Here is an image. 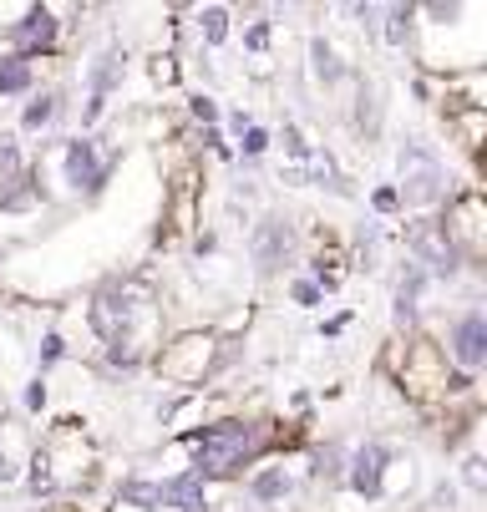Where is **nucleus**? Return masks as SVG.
Instances as JSON below:
<instances>
[{"label": "nucleus", "mask_w": 487, "mask_h": 512, "mask_svg": "<svg viewBox=\"0 0 487 512\" xmlns=\"http://www.w3.org/2000/svg\"><path fill=\"white\" fill-rule=\"evenodd\" d=\"M87 325L102 345V365L112 376H137L163 345V305L148 279L122 274L107 279L87 300Z\"/></svg>", "instance_id": "f257e3e1"}, {"label": "nucleus", "mask_w": 487, "mask_h": 512, "mask_svg": "<svg viewBox=\"0 0 487 512\" xmlns=\"http://www.w3.org/2000/svg\"><path fill=\"white\" fill-rule=\"evenodd\" d=\"M173 442L183 447L188 472H198L208 487L214 482H239L269 457H290L285 426L269 421V416H214V421L183 426Z\"/></svg>", "instance_id": "f03ea898"}, {"label": "nucleus", "mask_w": 487, "mask_h": 512, "mask_svg": "<svg viewBox=\"0 0 487 512\" xmlns=\"http://www.w3.org/2000/svg\"><path fill=\"white\" fill-rule=\"evenodd\" d=\"M122 168V148H102V137L72 132L56 142V173L61 188L72 193L77 203H97L112 188V173Z\"/></svg>", "instance_id": "7ed1b4c3"}, {"label": "nucleus", "mask_w": 487, "mask_h": 512, "mask_svg": "<svg viewBox=\"0 0 487 512\" xmlns=\"http://www.w3.org/2000/svg\"><path fill=\"white\" fill-rule=\"evenodd\" d=\"M219 345H224L219 330H178L173 340L158 345V355H153L148 365H153L168 386L198 396L208 381L219 376Z\"/></svg>", "instance_id": "20e7f679"}, {"label": "nucleus", "mask_w": 487, "mask_h": 512, "mask_svg": "<svg viewBox=\"0 0 487 512\" xmlns=\"http://www.w3.org/2000/svg\"><path fill=\"white\" fill-rule=\"evenodd\" d=\"M391 371H396V386L416 401H452V365L442 345L427 335H406L391 355Z\"/></svg>", "instance_id": "39448f33"}, {"label": "nucleus", "mask_w": 487, "mask_h": 512, "mask_svg": "<svg viewBox=\"0 0 487 512\" xmlns=\"http://www.w3.org/2000/svg\"><path fill=\"white\" fill-rule=\"evenodd\" d=\"M396 168H401V183H396L401 208H442L452 198L447 193V163L427 137H406L401 153H396Z\"/></svg>", "instance_id": "423d86ee"}, {"label": "nucleus", "mask_w": 487, "mask_h": 512, "mask_svg": "<svg viewBox=\"0 0 487 512\" xmlns=\"http://www.w3.org/2000/svg\"><path fill=\"white\" fill-rule=\"evenodd\" d=\"M36 452H41L51 482H56V497L82 492V487L97 477V452H92V442H87V436H82L72 421H61V426L46 436V442H36Z\"/></svg>", "instance_id": "0eeeda50"}, {"label": "nucleus", "mask_w": 487, "mask_h": 512, "mask_svg": "<svg viewBox=\"0 0 487 512\" xmlns=\"http://www.w3.org/2000/svg\"><path fill=\"white\" fill-rule=\"evenodd\" d=\"M396 447L381 442V436H361L356 447H345V472H340V487H351L361 502H381L386 497V477L396 467Z\"/></svg>", "instance_id": "6e6552de"}, {"label": "nucleus", "mask_w": 487, "mask_h": 512, "mask_svg": "<svg viewBox=\"0 0 487 512\" xmlns=\"http://www.w3.org/2000/svg\"><path fill=\"white\" fill-rule=\"evenodd\" d=\"M61 11L56 6H26L21 21H11L6 31H0V46H6L11 56H26V61H51L56 46H61Z\"/></svg>", "instance_id": "1a4fd4ad"}, {"label": "nucleus", "mask_w": 487, "mask_h": 512, "mask_svg": "<svg viewBox=\"0 0 487 512\" xmlns=\"http://www.w3.org/2000/svg\"><path fill=\"white\" fill-rule=\"evenodd\" d=\"M442 355H447L452 371H462V376H477L482 365H487V315H482V305H477V300H472V305H462V310L452 315Z\"/></svg>", "instance_id": "9d476101"}, {"label": "nucleus", "mask_w": 487, "mask_h": 512, "mask_svg": "<svg viewBox=\"0 0 487 512\" xmlns=\"http://www.w3.org/2000/svg\"><path fill=\"white\" fill-rule=\"evenodd\" d=\"M295 249H300V229H295V218H285V213H264L259 224L249 229V259H254L259 274H274V269L295 264Z\"/></svg>", "instance_id": "9b49d317"}, {"label": "nucleus", "mask_w": 487, "mask_h": 512, "mask_svg": "<svg viewBox=\"0 0 487 512\" xmlns=\"http://www.w3.org/2000/svg\"><path fill=\"white\" fill-rule=\"evenodd\" d=\"M295 492H300V472H295L290 457H269V462H259V467L244 477V497H249L254 507H285Z\"/></svg>", "instance_id": "f8f14e48"}, {"label": "nucleus", "mask_w": 487, "mask_h": 512, "mask_svg": "<svg viewBox=\"0 0 487 512\" xmlns=\"http://www.w3.org/2000/svg\"><path fill=\"white\" fill-rule=\"evenodd\" d=\"M61 117H66V87H36V92L21 102V122H16V132H26V137H46Z\"/></svg>", "instance_id": "ddd939ff"}, {"label": "nucleus", "mask_w": 487, "mask_h": 512, "mask_svg": "<svg viewBox=\"0 0 487 512\" xmlns=\"http://www.w3.org/2000/svg\"><path fill=\"white\" fill-rule=\"evenodd\" d=\"M31 452H36L31 431H26V426H16L11 416L0 421V487H16V482H21V472H26Z\"/></svg>", "instance_id": "4468645a"}, {"label": "nucleus", "mask_w": 487, "mask_h": 512, "mask_svg": "<svg viewBox=\"0 0 487 512\" xmlns=\"http://www.w3.org/2000/svg\"><path fill=\"white\" fill-rule=\"evenodd\" d=\"M122 77H127V56H122V46H107V51H97V56L82 66V87H87V97H102V102H112V92L122 87Z\"/></svg>", "instance_id": "2eb2a0df"}, {"label": "nucleus", "mask_w": 487, "mask_h": 512, "mask_svg": "<svg viewBox=\"0 0 487 512\" xmlns=\"http://www.w3.org/2000/svg\"><path fill=\"white\" fill-rule=\"evenodd\" d=\"M36 87H41V71H36V61H26V56H11V51H0V102L31 97Z\"/></svg>", "instance_id": "dca6fc26"}, {"label": "nucleus", "mask_w": 487, "mask_h": 512, "mask_svg": "<svg viewBox=\"0 0 487 512\" xmlns=\"http://www.w3.org/2000/svg\"><path fill=\"white\" fill-rule=\"evenodd\" d=\"M310 77H315V87H325V92H330V87H340L345 77H351V66L340 61V51H335L320 31L310 36Z\"/></svg>", "instance_id": "f3484780"}, {"label": "nucleus", "mask_w": 487, "mask_h": 512, "mask_svg": "<svg viewBox=\"0 0 487 512\" xmlns=\"http://www.w3.org/2000/svg\"><path fill=\"white\" fill-rule=\"evenodd\" d=\"M72 355V345H66V335H61V325H46L41 335H36V345H31V365H36V376L46 381L56 365Z\"/></svg>", "instance_id": "a211bd4d"}, {"label": "nucleus", "mask_w": 487, "mask_h": 512, "mask_svg": "<svg viewBox=\"0 0 487 512\" xmlns=\"http://www.w3.org/2000/svg\"><path fill=\"white\" fill-rule=\"evenodd\" d=\"M376 31H381V41H386V46L406 51V46L416 41V6H386Z\"/></svg>", "instance_id": "6ab92c4d"}, {"label": "nucleus", "mask_w": 487, "mask_h": 512, "mask_svg": "<svg viewBox=\"0 0 487 512\" xmlns=\"http://www.w3.org/2000/svg\"><path fill=\"white\" fill-rule=\"evenodd\" d=\"M193 26H198V36H203L208 51H219V46L229 41L234 11H229V6H198V11H193Z\"/></svg>", "instance_id": "aec40b11"}, {"label": "nucleus", "mask_w": 487, "mask_h": 512, "mask_svg": "<svg viewBox=\"0 0 487 512\" xmlns=\"http://www.w3.org/2000/svg\"><path fill=\"white\" fill-rule=\"evenodd\" d=\"M340 472H345V442H320V447H310V477H315V482L340 487Z\"/></svg>", "instance_id": "412c9836"}, {"label": "nucleus", "mask_w": 487, "mask_h": 512, "mask_svg": "<svg viewBox=\"0 0 487 512\" xmlns=\"http://www.w3.org/2000/svg\"><path fill=\"white\" fill-rule=\"evenodd\" d=\"M274 148V132L264 127V122H249L244 132H239V148H234V163H244V168H254L264 153Z\"/></svg>", "instance_id": "4be33fe9"}, {"label": "nucleus", "mask_w": 487, "mask_h": 512, "mask_svg": "<svg viewBox=\"0 0 487 512\" xmlns=\"http://www.w3.org/2000/svg\"><path fill=\"white\" fill-rule=\"evenodd\" d=\"M188 117H193L198 127H219V122H224V107H219L214 92H193V97H188Z\"/></svg>", "instance_id": "5701e85b"}, {"label": "nucleus", "mask_w": 487, "mask_h": 512, "mask_svg": "<svg viewBox=\"0 0 487 512\" xmlns=\"http://www.w3.org/2000/svg\"><path fill=\"white\" fill-rule=\"evenodd\" d=\"M46 406H51V381L26 376V381H21V411H26V416H41Z\"/></svg>", "instance_id": "b1692460"}, {"label": "nucleus", "mask_w": 487, "mask_h": 512, "mask_svg": "<svg viewBox=\"0 0 487 512\" xmlns=\"http://www.w3.org/2000/svg\"><path fill=\"white\" fill-rule=\"evenodd\" d=\"M269 46H274V21H249L244 26V51L249 56H269Z\"/></svg>", "instance_id": "393cba45"}, {"label": "nucleus", "mask_w": 487, "mask_h": 512, "mask_svg": "<svg viewBox=\"0 0 487 512\" xmlns=\"http://www.w3.org/2000/svg\"><path fill=\"white\" fill-rule=\"evenodd\" d=\"M198 142H203V153H214V158L234 163V142H229L224 127H198Z\"/></svg>", "instance_id": "a878e982"}, {"label": "nucleus", "mask_w": 487, "mask_h": 512, "mask_svg": "<svg viewBox=\"0 0 487 512\" xmlns=\"http://www.w3.org/2000/svg\"><path fill=\"white\" fill-rule=\"evenodd\" d=\"M371 213H376V224H381V218H396V213H401L396 183H381V188H371Z\"/></svg>", "instance_id": "bb28decb"}, {"label": "nucleus", "mask_w": 487, "mask_h": 512, "mask_svg": "<svg viewBox=\"0 0 487 512\" xmlns=\"http://www.w3.org/2000/svg\"><path fill=\"white\" fill-rule=\"evenodd\" d=\"M462 487H467L472 497H487V472H482V457H477V452L462 457Z\"/></svg>", "instance_id": "cd10ccee"}, {"label": "nucleus", "mask_w": 487, "mask_h": 512, "mask_svg": "<svg viewBox=\"0 0 487 512\" xmlns=\"http://www.w3.org/2000/svg\"><path fill=\"white\" fill-rule=\"evenodd\" d=\"M290 300H295L300 310H320V305H325V295H320V289H315L305 274H295V279H290Z\"/></svg>", "instance_id": "c85d7f7f"}, {"label": "nucleus", "mask_w": 487, "mask_h": 512, "mask_svg": "<svg viewBox=\"0 0 487 512\" xmlns=\"http://www.w3.org/2000/svg\"><path fill=\"white\" fill-rule=\"evenodd\" d=\"M153 82H178V56H158L153 61Z\"/></svg>", "instance_id": "c756f323"}, {"label": "nucleus", "mask_w": 487, "mask_h": 512, "mask_svg": "<svg viewBox=\"0 0 487 512\" xmlns=\"http://www.w3.org/2000/svg\"><path fill=\"white\" fill-rule=\"evenodd\" d=\"M345 325H351V310H340V315H330V320H320V340H335Z\"/></svg>", "instance_id": "7c9ffc66"}, {"label": "nucleus", "mask_w": 487, "mask_h": 512, "mask_svg": "<svg viewBox=\"0 0 487 512\" xmlns=\"http://www.w3.org/2000/svg\"><path fill=\"white\" fill-rule=\"evenodd\" d=\"M193 249H198V254H219V234H214V229L198 234V239H193Z\"/></svg>", "instance_id": "2f4dec72"}, {"label": "nucleus", "mask_w": 487, "mask_h": 512, "mask_svg": "<svg viewBox=\"0 0 487 512\" xmlns=\"http://www.w3.org/2000/svg\"><path fill=\"white\" fill-rule=\"evenodd\" d=\"M249 122H254V117H249V112H244V107H239V112H229V132H234V137H239V132H244V127H249Z\"/></svg>", "instance_id": "473e14b6"}, {"label": "nucleus", "mask_w": 487, "mask_h": 512, "mask_svg": "<svg viewBox=\"0 0 487 512\" xmlns=\"http://www.w3.org/2000/svg\"><path fill=\"white\" fill-rule=\"evenodd\" d=\"M112 512H132V507H112Z\"/></svg>", "instance_id": "72a5a7b5"}]
</instances>
